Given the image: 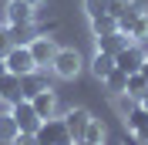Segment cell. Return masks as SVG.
Listing matches in <instances>:
<instances>
[{
	"instance_id": "1",
	"label": "cell",
	"mask_w": 148,
	"mask_h": 145,
	"mask_svg": "<svg viewBox=\"0 0 148 145\" xmlns=\"http://www.w3.org/2000/svg\"><path fill=\"white\" fill-rule=\"evenodd\" d=\"M118 30H121V34H128L131 41H145V37H148V10L141 7L138 0L118 17Z\"/></svg>"
},
{
	"instance_id": "2",
	"label": "cell",
	"mask_w": 148,
	"mask_h": 145,
	"mask_svg": "<svg viewBox=\"0 0 148 145\" xmlns=\"http://www.w3.org/2000/svg\"><path fill=\"white\" fill-rule=\"evenodd\" d=\"M37 145H74L64 118H44V125L37 128Z\"/></svg>"
},
{
	"instance_id": "3",
	"label": "cell",
	"mask_w": 148,
	"mask_h": 145,
	"mask_svg": "<svg viewBox=\"0 0 148 145\" xmlns=\"http://www.w3.org/2000/svg\"><path fill=\"white\" fill-rule=\"evenodd\" d=\"M81 54L74 51V47H57L54 61H51V71L57 74V78H64V81H71V78H77V71H81Z\"/></svg>"
},
{
	"instance_id": "4",
	"label": "cell",
	"mask_w": 148,
	"mask_h": 145,
	"mask_svg": "<svg viewBox=\"0 0 148 145\" xmlns=\"http://www.w3.org/2000/svg\"><path fill=\"white\" fill-rule=\"evenodd\" d=\"M3 61H7V71L10 74H30V71H37V61H34V54H30L27 44H14Z\"/></svg>"
},
{
	"instance_id": "5",
	"label": "cell",
	"mask_w": 148,
	"mask_h": 145,
	"mask_svg": "<svg viewBox=\"0 0 148 145\" xmlns=\"http://www.w3.org/2000/svg\"><path fill=\"white\" fill-rule=\"evenodd\" d=\"M10 115H14V122H17L20 132H34V135H37V128L44 125V118L34 111V105H30L27 98H20L17 105H10Z\"/></svg>"
},
{
	"instance_id": "6",
	"label": "cell",
	"mask_w": 148,
	"mask_h": 145,
	"mask_svg": "<svg viewBox=\"0 0 148 145\" xmlns=\"http://www.w3.org/2000/svg\"><path fill=\"white\" fill-rule=\"evenodd\" d=\"M145 57H148V54L138 47V41H131V44L125 47L118 57H114V68H118V71H125V74H135V71H141Z\"/></svg>"
},
{
	"instance_id": "7",
	"label": "cell",
	"mask_w": 148,
	"mask_h": 145,
	"mask_svg": "<svg viewBox=\"0 0 148 145\" xmlns=\"http://www.w3.org/2000/svg\"><path fill=\"white\" fill-rule=\"evenodd\" d=\"M30 54H34V61H37V68H44V64H51L54 61V54H57V44H54V37H47V34H37L34 41H30Z\"/></svg>"
},
{
	"instance_id": "8",
	"label": "cell",
	"mask_w": 148,
	"mask_h": 145,
	"mask_svg": "<svg viewBox=\"0 0 148 145\" xmlns=\"http://www.w3.org/2000/svg\"><path fill=\"white\" fill-rule=\"evenodd\" d=\"M125 125H128V132L138 138L141 145H148V111L141 108V105H135V108L125 115Z\"/></svg>"
},
{
	"instance_id": "9",
	"label": "cell",
	"mask_w": 148,
	"mask_h": 145,
	"mask_svg": "<svg viewBox=\"0 0 148 145\" xmlns=\"http://www.w3.org/2000/svg\"><path fill=\"white\" fill-rule=\"evenodd\" d=\"M51 88V81H47V74L37 68V71H30V74H20V95L24 98H34V95H40V91H47Z\"/></svg>"
},
{
	"instance_id": "10",
	"label": "cell",
	"mask_w": 148,
	"mask_h": 145,
	"mask_svg": "<svg viewBox=\"0 0 148 145\" xmlns=\"http://www.w3.org/2000/svg\"><path fill=\"white\" fill-rule=\"evenodd\" d=\"M88 122H91V111H88V108H71V111L64 115V125H67V132H71L74 142H77V138H84Z\"/></svg>"
},
{
	"instance_id": "11",
	"label": "cell",
	"mask_w": 148,
	"mask_h": 145,
	"mask_svg": "<svg viewBox=\"0 0 148 145\" xmlns=\"http://www.w3.org/2000/svg\"><path fill=\"white\" fill-rule=\"evenodd\" d=\"M94 41H98V51H101V54H111V57H118L121 51L131 44V37L121 34V30H114V34H108V37H94Z\"/></svg>"
},
{
	"instance_id": "12",
	"label": "cell",
	"mask_w": 148,
	"mask_h": 145,
	"mask_svg": "<svg viewBox=\"0 0 148 145\" xmlns=\"http://www.w3.org/2000/svg\"><path fill=\"white\" fill-rule=\"evenodd\" d=\"M3 20H7V24H34V7L24 3V0H10Z\"/></svg>"
},
{
	"instance_id": "13",
	"label": "cell",
	"mask_w": 148,
	"mask_h": 145,
	"mask_svg": "<svg viewBox=\"0 0 148 145\" xmlns=\"http://www.w3.org/2000/svg\"><path fill=\"white\" fill-rule=\"evenodd\" d=\"M24 98L20 95V74H3L0 78V101H7V105H17V101Z\"/></svg>"
},
{
	"instance_id": "14",
	"label": "cell",
	"mask_w": 148,
	"mask_h": 145,
	"mask_svg": "<svg viewBox=\"0 0 148 145\" xmlns=\"http://www.w3.org/2000/svg\"><path fill=\"white\" fill-rule=\"evenodd\" d=\"M30 105H34V111H37L40 118H54V115H57V95H54L51 88L40 91V95H34Z\"/></svg>"
},
{
	"instance_id": "15",
	"label": "cell",
	"mask_w": 148,
	"mask_h": 145,
	"mask_svg": "<svg viewBox=\"0 0 148 145\" xmlns=\"http://www.w3.org/2000/svg\"><path fill=\"white\" fill-rule=\"evenodd\" d=\"M111 71H114V57H111V54H101V51H98V54L91 57V74L98 78V81H104Z\"/></svg>"
},
{
	"instance_id": "16",
	"label": "cell",
	"mask_w": 148,
	"mask_h": 145,
	"mask_svg": "<svg viewBox=\"0 0 148 145\" xmlns=\"http://www.w3.org/2000/svg\"><path fill=\"white\" fill-rule=\"evenodd\" d=\"M118 30V17H111V14H101V17H91V34L94 37H108Z\"/></svg>"
},
{
	"instance_id": "17",
	"label": "cell",
	"mask_w": 148,
	"mask_h": 145,
	"mask_svg": "<svg viewBox=\"0 0 148 145\" xmlns=\"http://www.w3.org/2000/svg\"><path fill=\"white\" fill-rule=\"evenodd\" d=\"M7 34H10V41L14 44H30L34 41V24H7Z\"/></svg>"
},
{
	"instance_id": "18",
	"label": "cell",
	"mask_w": 148,
	"mask_h": 145,
	"mask_svg": "<svg viewBox=\"0 0 148 145\" xmlns=\"http://www.w3.org/2000/svg\"><path fill=\"white\" fill-rule=\"evenodd\" d=\"M125 95H131L135 101H141L148 95V81L141 78V71H135V74H128V88H125Z\"/></svg>"
},
{
	"instance_id": "19",
	"label": "cell",
	"mask_w": 148,
	"mask_h": 145,
	"mask_svg": "<svg viewBox=\"0 0 148 145\" xmlns=\"http://www.w3.org/2000/svg\"><path fill=\"white\" fill-rule=\"evenodd\" d=\"M17 122H14V115H10V111H0V142H14V138H17Z\"/></svg>"
},
{
	"instance_id": "20",
	"label": "cell",
	"mask_w": 148,
	"mask_h": 145,
	"mask_svg": "<svg viewBox=\"0 0 148 145\" xmlns=\"http://www.w3.org/2000/svg\"><path fill=\"white\" fill-rule=\"evenodd\" d=\"M104 84H108V91H111V95H121V91L128 88V74L114 68V71H111L108 78H104Z\"/></svg>"
},
{
	"instance_id": "21",
	"label": "cell",
	"mask_w": 148,
	"mask_h": 145,
	"mask_svg": "<svg viewBox=\"0 0 148 145\" xmlns=\"http://www.w3.org/2000/svg\"><path fill=\"white\" fill-rule=\"evenodd\" d=\"M77 142H81V138H77ZM84 142H94V145L104 142V125L98 122V118H91V122H88V128H84Z\"/></svg>"
},
{
	"instance_id": "22",
	"label": "cell",
	"mask_w": 148,
	"mask_h": 145,
	"mask_svg": "<svg viewBox=\"0 0 148 145\" xmlns=\"http://www.w3.org/2000/svg\"><path fill=\"white\" fill-rule=\"evenodd\" d=\"M84 14H88V20L108 14V0H84Z\"/></svg>"
},
{
	"instance_id": "23",
	"label": "cell",
	"mask_w": 148,
	"mask_h": 145,
	"mask_svg": "<svg viewBox=\"0 0 148 145\" xmlns=\"http://www.w3.org/2000/svg\"><path fill=\"white\" fill-rule=\"evenodd\" d=\"M114 105H118V111H121V115H128V111L135 108L138 101L131 98V95H125V91H121V95H114Z\"/></svg>"
},
{
	"instance_id": "24",
	"label": "cell",
	"mask_w": 148,
	"mask_h": 145,
	"mask_svg": "<svg viewBox=\"0 0 148 145\" xmlns=\"http://www.w3.org/2000/svg\"><path fill=\"white\" fill-rule=\"evenodd\" d=\"M131 3H135V0H108V14H111V17H121Z\"/></svg>"
},
{
	"instance_id": "25",
	"label": "cell",
	"mask_w": 148,
	"mask_h": 145,
	"mask_svg": "<svg viewBox=\"0 0 148 145\" xmlns=\"http://www.w3.org/2000/svg\"><path fill=\"white\" fill-rule=\"evenodd\" d=\"M10 145H37V135L34 132H17V138H14Z\"/></svg>"
},
{
	"instance_id": "26",
	"label": "cell",
	"mask_w": 148,
	"mask_h": 145,
	"mask_svg": "<svg viewBox=\"0 0 148 145\" xmlns=\"http://www.w3.org/2000/svg\"><path fill=\"white\" fill-rule=\"evenodd\" d=\"M14 47V41H10V34L7 30H0V57H7V51Z\"/></svg>"
},
{
	"instance_id": "27",
	"label": "cell",
	"mask_w": 148,
	"mask_h": 145,
	"mask_svg": "<svg viewBox=\"0 0 148 145\" xmlns=\"http://www.w3.org/2000/svg\"><path fill=\"white\" fill-rule=\"evenodd\" d=\"M141 78L148 81V57H145V64H141Z\"/></svg>"
},
{
	"instance_id": "28",
	"label": "cell",
	"mask_w": 148,
	"mask_h": 145,
	"mask_svg": "<svg viewBox=\"0 0 148 145\" xmlns=\"http://www.w3.org/2000/svg\"><path fill=\"white\" fill-rule=\"evenodd\" d=\"M3 74H7V61H3V57H0V78H3Z\"/></svg>"
},
{
	"instance_id": "29",
	"label": "cell",
	"mask_w": 148,
	"mask_h": 145,
	"mask_svg": "<svg viewBox=\"0 0 148 145\" xmlns=\"http://www.w3.org/2000/svg\"><path fill=\"white\" fill-rule=\"evenodd\" d=\"M24 3H30V7H37V3H44V0H24Z\"/></svg>"
},
{
	"instance_id": "30",
	"label": "cell",
	"mask_w": 148,
	"mask_h": 145,
	"mask_svg": "<svg viewBox=\"0 0 148 145\" xmlns=\"http://www.w3.org/2000/svg\"><path fill=\"white\" fill-rule=\"evenodd\" d=\"M74 145H94V142H84V138H81V142H74Z\"/></svg>"
}]
</instances>
